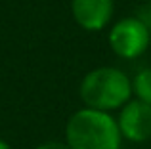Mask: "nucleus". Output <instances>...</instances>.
Returning a JSON list of instances; mask_svg holds the SVG:
<instances>
[{"mask_svg": "<svg viewBox=\"0 0 151 149\" xmlns=\"http://www.w3.org/2000/svg\"><path fill=\"white\" fill-rule=\"evenodd\" d=\"M115 14V0H71V15L88 33L103 31Z\"/></svg>", "mask_w": 151, "mask_h": 149, "instance_id": "39448f33", "label": "nucleus"}, {"mask_svg": "<svg viewBox=\"0 0 151 149\" xmlns=\"http://www.w3.org/2000/svg\"><path fill=\"white\" fill-rule=\"evenodd\" d=\"M0 149H12V145L6 142V140H2V138H0Z\"/></svg>", "mask_w": 151, "mask_h": 149, "instance_id": "6e6552de", "label": "nucleus"}, {"mask_svg": "<svg viewBox=\"0 0 151 149\" xmlns=\"http://www.w3.org/2000/svg\"><path fill=\"white\" fill-rule=\"evenodd\" d=\"M78 97L84 107L105 113L119 111L128 100H132V78L117 67H96L82 77Z\"/></svg>", "mask_w": 151, "mask_h": 149, "instance_id": "f03ea898", "label": "nucleus"}, {"mask_svg": "<svg viewBox=\"0 0 151 149\" xmlns=\"http://www.w3.org/2000/svg\"><path fill=\"white\" fill-rule=\"evenodd\" d=\"M69 149H121L122 136L111 113L81 107L65 122Z\"/></svg>", "mask_w": 151, "mask_h": 149, "instance_id": "f257e3e1", "label": "nucleus"}, {"mask_svg": "<svg viewBox=\"0 0 151 149\" xmlns=\"http://www.w3.org/2000/svg\"><path fill=\"white\" fill-rule=\"evenodd\" d=\"M132 97L151 105V67L140 69L132 77Z\"/></svg>", "mask_w": 151, "mask_h": 149, "instance_id": "423d86ee", "label": "nucleus"}, {"mask_svg": "<svg viewBox=\"0 0 151 149\" xmlns=\"http://www.w3.org/2000/svg\"><path fill=\"white\" fill-rule=\"evenodd\" d=\"M35 149H69V147H67L65 142H46V143H40Z\"/></svg>", "mask_w": 151, "mask_h": 149, "instance_id": "0eeeda50", "label": "nucleus"}, {"mask_svg": "<svg viewBox=\"0 0 151 149\" xmlns=\"http://www.w3.org/2000/svg\"><path fill=\"white\" fill-rule=\"evenodd\" d=\"M115 119L122 140L132 143H144L151 140V105L132 97L119 109Z\"/></svg>", "mask_w": 151, "mask_h": 149, "instance_id": "20e7f679", "label": "nucleus"}, {"mask_svg": "<svg viewBox=\"0 0 151 149\" xmlns=\"http://www.w3.org/2000/svg\"><path fill=\"white\" fill-rule=\"evenodd\" d=\"M107 42L117 57L138 59L151 44V29L140 15H126L111 25Z\"/></svg>", "mask_w": 151, "mask_h": 149, "instance_id": "7ed1b4c3", "label": "nucleus"}]
</instances>
